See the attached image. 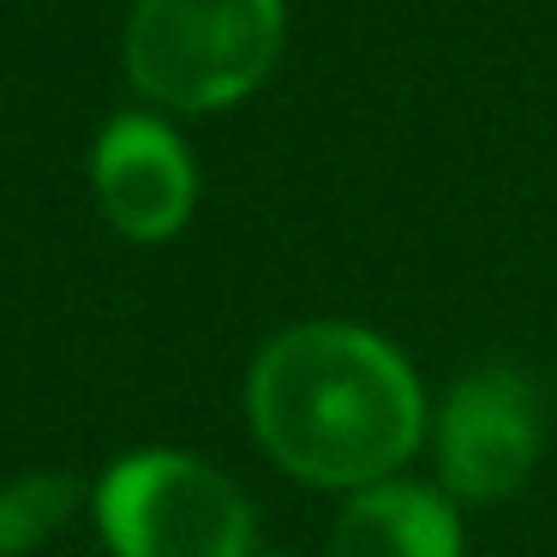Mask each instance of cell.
Returning <instances> with one entry per match:
<instances>
[{
    "instance_id": "6da1fadb",
    "label": "cell",
    "mask_w": 557,
    "mask_h": 557,
    "mask_svg": "<svg viewBox=\"0 0 557 557\" xmlns=\"http://www.w3.org/2000/svg\"><path fill=\"white\" fill-rule=\"evenodd\" d=\"M246 413L270 461L324 492L384 485L425 425L420 377L384 336L354 324H294L252 360Z\"/></svg>"
},
{
    "instance_id": "7a4b0ae2",
    "label": "cell",
    "mask_w": 557,
    "mask_h": 557,
    "mask_svg": "<svg viewBox=\"0 0 557 557\" xmlns=\"http://www.w3.org/2000/svg\"><path fill=\"white\" fill-rule=\"evenodd\" d=\"M282 49V0H138L126 73L169 109H228Z\"/></svg>"
},
{
    "instance_id": "3957f363",
    "label": "cell",
    "mask_w": 557,
    "mask_h": 557,
    "mask_svg": "<svg viewBox=\"0 0 557 557\" xmlns=\"http://www.w3.org/2000/svg\"><path fill=\"white\" fill-rule=\"evenodd\" d=\"M97 528L114 557H246L252 504L216 468L174 449H145L102 473Z\"/></svg>"
},
{
    "instance_id": "277c9868",
    "label": "cell",
    "mask_w": 557,
    "mask_h": 557,
    "mask_svg": "<svg viewBox=\"0 0 557 557\" xmlns=\"http://www.w3.org/2000/svg\"><path fill=\"white\" fill-rule=\"evenodd\" d=\"M540 389L516 366H480L449 389L437 413V468L449 497L461 504H492L528 480L540 456Z\"/></svg>"
},
{
    "instance_id": "5b68a950",
    "label": "cell",
    "mask_w": 557,
    "mask_h": 557,
    "mask_svg": "<svg viewBox=\"0 0 557 557\" xmlns=\"http://www.w3.org/2000/svg\"><path fill=\"white\" fill-rule=\"evenodd\" d=\"M102 216L126 240H169L193 216V162L162 121L121 114L97 145Z\"/></svg>"
},
{
    "instance_id": "8992f818",
    "label": "cell",
    "mask_w": 557,
    "mask_h": 557,
    "mask_svg": "<svg viewBox=\"0 0 557 557\" xmlns=\"http://www.w3.org/2000/svg\"><path fill=\"white\" fill-rule=\"evenodd\" d=\"M330 557H461L456 509L425 485H366L336 516Z\"/></svg>"
},
{
    "instance_id": "52a82bcc",
    "label": "cell",
    "mask_w": 557,
    "mask_h": 557,
    "mask_svg": "<svg viewBox=\"0 0 557 557\" xmlns=\"http://www.w3.org/2000/svg\"><path fill=\"white\" fill-rule=\"evenodd\" d=\"M78 504V480L66 473H30V480L0 485V557H25L54 540Z\"/></svg>"
}]
</instances>
